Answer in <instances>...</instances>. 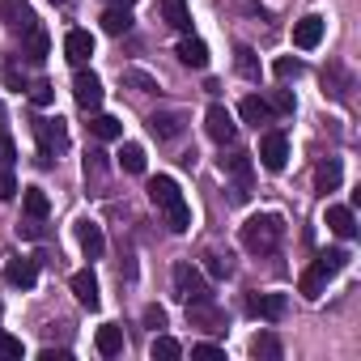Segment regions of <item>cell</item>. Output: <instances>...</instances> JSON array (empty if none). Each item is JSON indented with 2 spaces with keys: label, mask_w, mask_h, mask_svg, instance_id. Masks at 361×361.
I'll return each instance as SVG.
<instances>
[{
  "label": "cell",
  "mask_w": 361,
  "mask_h": 361,
  "mask_svg": "<svg viewBox=\"0 0 361 361\" xmlns=\"http://www.w3.org/2000/svg\"><path fill=\"white\" fill-rule=\"evenodd\" d=\"M149 200L157 204V213L166 217V226H170L174 234H183V230L192 226V209H188L183 192H178V183H174L170 174H157V178H149Z\"/></svg>",
  "instance_id": "1"
},
{
  "label": "cell",
  "mask_w": 361,
  "mask_h": 361,
  "mask_svg": "<svg viewBox=\"0 0 361 361\" xmlns=\"http://www.w3.org/2000/svg\"><path fill=\"white\" fill-rule=\"evenodd\" d=\"M281 238H285V221H281L276 213H255V217L243 226V247H247L251 255H268V251H276Z\"/></svg>",
  "instance_id": "2"
},
{
  "label": "cell",
  "mask_w": 361,
  "mask_h": 361,
  "mask_svg": "<svg viewBox=\"0 0 361 361\" xmlns=\"http://www.w3.org/2000/svg\"><path fill=\"white\" fill-rule=\"evenodd\" d=\"M170 276H174V293L183 298L188 306H192V302H213V289H209V281H204V272H200L196 264H188V259L174 264Z\"/></svg>",
  "instance_id": "3"
},
{
  "label": "cell",
  "mask_w": 361,
  "mask_h": 361,
  "mask_svg": "<svg viewBox=\"0 0 361 361\" xmlns=\"http://www.w3.org/2000/svg\"><path fill=\"white\" fill-rule=\"evenodd\" d=\"M35 136H39V161H43V166H51L56 153L68 145V136H64V119H35Z\"/></svg>",
  "instance_id": "4"
},
{
  "label": "cell",
  "mask_w": 361,
  "mask_h": 361,
  "mask_svg": "<svg viewBox=\"0 0 361 361\" xmlns=\"http://www.w3.org/2000/svg\"><path fill=\"white\" fill-rule=\"evenodd\" d=\"M0 22H5V30H13V35H26V30L39 26V18H35V9L26 0H0Z\"/></svg>",
  "instance_id": "5"
},
{
  "label": "cell",
  "mask_w": 361,
  "mask_h": 361,
  "mask_svg": "<svg viewBox=\"0 0 361 361\" xmlns=\"http://www.w3.org/2000/svg\"><path fill=\"white\" fill-rule=\"evenodd\" d=\"M259 161H264V170H285V161H289V140H285V132H264L259 136Z\"/></svg>",
  "instance_id": "6"
},
{
  "label": "cell",
  "mask_w": 361,
  "mask_h": 361,
  "mask_svg": "<svg viewBox=\"0 0 361 361\" xmlns=\"http://www.w3.org/2000/svg\"><path fill=\"white\" fill-rule=\"evenodd\" d=\"M285 310H289L285 293H247V314H255V319L276 323V319H285Z\"/></svg>",
  "instance_id": "7"
},
{
  "label": "cell",
  "mask_w": 361,
  "mask_h": 361,
  "mask_svg": "<svg viewBox=\"0 0 361 361\" xmlns=\"http://www.w3.org/2000/svg\"><path fill=\"white\" fill-rule=\"evenodd\" d=\"M204 128H209V136H213L217 145H230V140H234V132H238V128H234V115H230L221 102H213V106H209Z\"/></svg>",
  "instance_id": "8"
},
{
  "label": "cell",
  "mask_w": 361,
  "mask_h": 361,
  "mask_svg": "<svg viewBox=\"0 0 361 361\" xmlns=\"http://www.w3.org/2000/svg\"><path fill=\"white\" fill-rule=\"evenodd\" d=\"M331 276H336V272H331V268H327V259L319 255V259H314V264H310V268L302 272L298 289H302L306 298H323V289H327V281H331Z\"/></svg>",
  "instance_id": "9"
},
{
  "label": "cell",
  "mask_w": 361,
  "mask_h": 361,
  "mask_svg": "<svg viewBox=\"0 0 361 361\" xmlns=\"http://www.w3.org/2000/svg\"><path fill=\"white\" fill-rule=\"evenodd\" d=\"M90 56H94V35H90V30H68V35H64V60L81 68Z\"/></svg>",
  "instance_id": "10"
},
{
  "label": "cell",
  "mask_w": 361,
  "mask_h": 361,
  "mask_svg": "<svg viewBox=\"0 0 361 361\" xmlns=\"http://www.w3.org/2000/svg\"><path fill=\"white\" fill-rule=\"evenodd\" d=\"M319 43H323V18H319V13H310V18H302V22L293 26V47L314 51Z\"/></svg>",
  "instance_id": "11"
},
{
  "label": "cell",
  "mask_w": 361,
  "mask_h": 361,
  "mask_svg": "<svg viewBox=\"0 0 361 361\" xmlns=\"http://www.w3.org/2000/svg\"><path fill=\"white\" fill-rule=\"evenodd\" d=\"M73 94H77V102H81L85 111H98V106H102V81H98L94 73H77Z\"/></svg>",
  "instance_id": "12"
},
{
  "label": "cell",
  "mask_w": 361,
  "mask_h": 361,
  "mask_svg": "<svg viewBox=\"0 0 361 361\" xmlns=\"http://www.w3.org/2000/svg\"><path fill=\"white\" fill-rule=\"evenodd\" d=\"M77 243H81V251L90 255V259H102V251H106V238H102V226L98 221H77Z\"/></svg>",
  "instance_id": "13"
},
{
  "label": "cell",
  "mask_w": 361,
  "mask_h": 361,
  "mask_svg": "<svg viewBox=\"0 0 361 361\" xmlns=\"http://www.w3.org/2000/svg\"><path fill=\"white\" fill-rule=\"evenodd\" d=\"M68 285H73V293H77V302H81L85 310H98V302H102V298H98V276H94L90 268L73 272V281H68Z\"/></svg>",
  "instance_id": "14"
},
{
  "label": "cell",
  "mask_w": 361,
  "mask_h": 361,
  "mask_svg": "<svg viewBox=\"0 0 361 361\" xmlns=\"http://www.w3.org/2000/svg\"><path fill=\"white\" fill-rule=\"evenodd\" d=\"M327 230H331L336 238L348 243V238L357 234V217H353V209H348V204H331V209H327Z\"/></svg>",
  "instance_id": "15"
},
{
  "label": "cell",
  "mask_w": 361,
  "mask_h": 361,
  "mask_svg": "<svg viewBox=\"0 0 361 361\" xmlns=\"http://www.w3.org/2000/svg\"><path fill=\"white\" fill-rule=\"evenodd\" d=\"M149 132L157 140H174L178 132H183V115L178 111H157V115H149Z\"/></svg>",
  "instance_id": "16"
},
{
  "label": "cell",
  "mask_w": 361,
  "mask_h": 361,
  "mask_svg": "<svg viewBox=\"0 0 361 361\" xmlns=\"http://www.w3.org/2000/svg\"><path fill=\"white\" fill-rule=\"evenodd\" d=\"M5 281L18 285V289H30V285L39 281V264H35V259H9V264H5Z\"/></svg>",
  "instance_id": "17"
},
{
  "label": "cell",
  "mask_w": 361,
  "mask_h": 361,
  "mask_svg": "<svg viewBox=\"0 0 361 361\" xmlns=\"http://www.w3.org/2000/svg\"><path fill=\"white\" fill-rule=\"evenodd\" d=\"M47 47H51V43H47V30H43V26H35V30L22 35V56H26L30 64H43V60H47Z\"/></svg>",
  "instance_id": "18"
},
{
  "label": "cell",
  "mask_w": 361,
  "mask_h": 361,
  "mask_svg": "<svg viewBox=\"0 0 361 361\" xmlns=\"http://www.w3.org/2000/svg\"><path fill=\"white\" fill-rule=\"evenodd\" d=\"M94 348H98L102 357H119V353H123V327L102 323V327H98V336H94Z\"/></svg>",
  "instance_id": "19"
},
{
  "label": "cell",
  "mask_w": 361,
  "mask_h": 361,
  "mask_svg": "<svg viewBox=\"0 0 361 361\" xmlns=\"http://www.w3.org/2000/svg\"><path fill=\"white\" fill-rule=\"evenodd\" d=\"M174 51H178V60H183L188 68H209V47H204L200 39H192V35H188V39H178Z\"/></svg>",
  "instance_id": "20"
},
{
  "label": "cell",
  "mask_w": 361,
  "mask_h": 361,
  "mask_svg": "<svg viewBox=\"0 0 361 361\" xmlns=\"http://www.w3.org/2000/svg\"><path fill=\"white\" fill-rule=\"evenodd\" d=\"M161 13H166V26L174 30H192V13H188V0H161Z\"/></svg>",
  "instance_id": "21"
},
{
  "label": "cell",
  "mask_w": 361,
  "mask_h": 361,
  "mask_svg": "<svg viewBox=\"0 0 361 361\" xmlns=\"http://www.w3.org/2000/svg\"><path fill=\"white\" fill-rule=\"evenodd\" d=\"M340 157H327V161H319V170H314V188L319 192H336L340 188Z\"/></svg>",
  "instance_id": "22"
},
{
  "label": "cell",
  "mask_w": 361,
  "mask_h": 361,
  "mask_svg": "<svg viewBox=\"0 0 361 361\" xmlns=\"http://www.w3.org/2000/svg\"><path fill=\"white\" fill-rule=\"evenodd\" d=\"M238 115L251 123V128H259V123H268L272 119V106L259 98V94H251V98H243V106H238Z\"/></svg>",
  "instance_id": "23"
},
{
  "label": "cell",
  "mask_w": 361,
  "mask_h": 361,
  "mask_svg": "<svg viewBox=\"0 0 361 361\" xmlns=\"http://www.w3.org/2000/svg\"><path fill=\"white\" fill-rule=\"evenodd\" d=\"M102 30H106V35H128V30H132V13H128L123 5L106 9V13H102Z\"/></svg>",
  "instance_id": "24"
},
{
  "label": "cell",
  "mask_w": 361,
  "mask_h": 361,
  "mask_svg": "<svg viewBox=\"0 0 361 361\" xmlns=\"http://www.w3.org/2000/svg\"><path fill=\"white\" fill-rule=\"evenodd\" d=\"M90 132H94L98 140H119V136H123V123H119L115 115H94V119H90Z\"/></svg>",
  "instance_id": "25"
},
{
  "label": "cell",
  "mask_w": 361,
  "mask_h": 361,
  "mask_svg": "<svg viewBox=\"0 0 361 361\" xmlns=\"http://www.w3.org/2000/svg\"><path fill=\"white\" fill-rule=\"evenodd\" d=\"M251 357H264V361H281V340L272 331H259L251 340Z\"/></svg>",
  "instance_id": "26"
},
{
  "label": "cell",
  "mask_w": 361,
  "mask_h": 361,
  "mask_svg": "<svg viewBox=\"0 0 361 361\" xmlns=\"http://www.w3.org/2000/svg\"><path fill=\"white\" fill-rule=\"evenodd\" d=\"M226 166H230V174L238 178V192H234V196L243 200V196H247V178H251V153H234Z\"/></svg>",
  "instance_id": "27"
},
{
  "label": "cell",
  "mask_w": 361,
  "mask_h": 361,
  "mask_svg": "<svg viewBox=\"0 0 361 361\" xmlns=\"http://www.w3.org/2000/svg\"><path fill=\"white\" fill-rule=\"evenodd\" d=\"M22 200H26V213H30L35 221H43V217L51 213V200H47V192H43V188H26V196H22Z\"/></svg>",
  "instance_id": "28"
},
{
  "label": "cell",
  "mask_w": 361,
  "mask_h": 361,
  "mask_svg": "<svg viewBox=\"0 0 361 361\" xmlns=\"http://www.w3.org/2000/svg\"><path fill=\"white\" fill-rule=\"evenodd\" d=\"M157 357H161V361H178V357H183V344H178L174 336H157V340H153V361H157Z\"/></svg>",
  "instance_id": "29"
},
{
  "label": "cell",
  "mask_w": 361,
  "mask_h": 361,
  "mask_svg": "<svg viewBox=\"0 0 361 361\" xmlns=\"http://www.w3.org/2000/svg\"><path fill=\"white\" fill-rule=\"evenodd\" d=\"M119 166H123L128 174H140V170H145V149H140V145H123V149H119Z\"/></svg>",
  "instance_id": "30"
},
{
  "label": "cell",
  "mask_w": 361,
  "mask_h": 361,
  "mask_svg": "<svg viewBox=\"0 0 361 361\" xmlns=\"http://www.w3.org/2000/svg\"><path fill=\"white\" fill-rule=\"evenodd\" d=\"M264 102L272 106V115H293V106H298L289 90H272V98H264Z\"/></svg>",
  "instance_id": "31"
},
{
  "label": "cell",
  "mask_w": 361,
  "mask_h": 361,
  "mask_svg": "<svg viewBox=\"0 0 361 361\" xmlns=\"http://www.w3.org/2000/svg\"><path fill=\"white\" fill-rule=\"evenodd\" d=\"M238 73L247 81H259V64H255V51L251 47H238Z\"/></svg>",
  "instance_id": "32"
},
{
  "label": "cell",
  "mask_w": 361,
  "mask_h": 361,
  "mask_svg": "<svg viewBox=\"0 0 361 361\" xmlns=\"http://www.w3.org/2000/svg\"><path fill=\"white\" fill-rule=\"evenodd\" d=\"M204 272H209L213 281H226V276H230V259H226V255H213V251H209V255H204Z\"/></svg>",
  "instance_id": "33"
},
{
  "label": "cell",
  "mask_w": 361,
  "mask_h": 361,
  "mask_svg": "<svg viewBox=\"0 0 361 361\" xmlns=\"http://www.w3.org/2000/svg\"><path fill=\"white\" fill-rule=\"evenodd\" d=\"M272 73H276L281 81H289V77H302V60H293V56H281V60L272 64Z\"/></svg>",
  "instance_id": "34"
},
{
  "label": "cell",
  "mask_w": 361,
  "mask_h": 361,
  "mask_svg": "<svg viewBox=\"0 0 361 361\" xmlns=\"http://www.w3.org/2000/svg\"><path fill=\"white\" fill-rule=\"evenodd\" d=\"M13 196H18V178L9 166H0V200H13Z\"/></svg>",
  "instance_id": "35"
},
{
  "label": "cell",
  "mask_w": 361,
  "mask_h": 361,
  "mask_svg": "<svg viewBox=\"0 0 361 361\" xmlns=\"http://www.w3.org/2000/svg\"><path fill=\"white\" fill-rule=\"evenodd\" d=\"M30 102H35V106H51V102H56V85H47V81H39V85L30 90Z\"/></svg>",
  "instance_id": "36"
},
{
  "label": "cell",
  "mask_w": 361,
  "mask_h": 361,
  "mask_svg": "<svg viewBox=\"0 0 361 361\" xmlns=\"http://www.w3.org/2000/svg\"><path fill=\"white\" fill-rule=\"evenodd\" d=\"M192 357H200V361H221L226 348H221V344H192Z\"/></svg>",
  "instance_id": "37"
},
{
  "label": "cell",
  "mask_w": 361,
  "mask_h": 361,
  "mask_svg": "<svg viewBox=\"0 0 361 361\" xmlns=\"http://www.w3.org/2000/svg\"><path fill=\"white\" fill-rule=\"evenodd\" d=\"M0 357H22V340L9 336V331H0Z\"/></svg>",
  "instance_id": "38"
},
{
  "label": "cell",
  "mask_w": 361,
  "mask_h": 361,
  "mask_svg": "<svg viewBox=\"0 0 361 361\" xmlns=\"http://www.w3.org/2000/svg\"><path fill=\"white\" fill-rule=\"evenodd\" d=\"M145 327H153V331L166 327V310L161 306H145Z\"/></svg>",
  "instance_id": "39"
},
{
  "label": "cell",
  "mask_w": 361,
  "mask_h": 361,
  "mask_svg": "<svg viewBox=\"0 0 361 361\" xmlns=\"http://www.w3.org/2000/svg\"><path fill=\"white\" fill-rule=\"evenodd\" d=\"M13 157H18V149H13V140L0 132V166H13Z\"/></svg>",
  "instance_id": "40"
},
{
  "label": "cell",
  "mask_w": 361,
  "mask_h": 361,
  "mask_svg": "<svg viewBox=\"0 0 361 361\" xmlns=\"http://www.w3.org/2000/svg\"><path fill=\"white\" fill-rule=\"evenodd\" d=\"M123 77H128V81H132L136 90H145V94H149V90H157V85H153V81H149L145 73H123Z\"/></svg>",
  "instance_id": "41"
},
{
  "label": "cell",
  "mask_w": 361,
  "mask_h": 361,
  "mask_svg": "<svg viewBox=\"0 0 361 361\" xmlns=\"http://www.w3.org/2000/svg\"><path fill=\"white\" fill-rule=\"evenodd\" d=\"M68 357H73L68 348H43L39 353V361H68Z\"/></svg>",
  "instance_id": "42"
},
{
  "label": "cell",
  "mask_w": 361,
  "mask_h": 361,
  "mask_svg": "<svg viewBox=\"0 0 361 361\" xmlns=\"http://www.w3.org/2000/svg\"><path fill=\"white\" fill-rule=\"evenodd\" d=\"M22 230V238H43V226H18Z\"/></svg>",
  "instance_id": "43"
},
{
  "label": "cell",
  "mask_w": 361,
  "mask_h": 361,
  "mask_svg": "<svg viewBox=\"0 0 361 361\" xmlns=\"http://www.w3.org/2000/svg\"><path fill=\"white\" fill-rule=\"evenodd\" d=\"M115 5H123V9H128V5H136V0H115Z\"/></svg>",
  "instance_id": "44"
},
{
  "label": "cell",
  "mask_w": 361,
  "mask_h": 361,
  "mask_svg": "<svg viewBox=\"0 0 361 361\" xmlns=\"http://www.w3.org/2000/svg\"><path fill=\"white\" fill-rule=\"evenodd\" d=\"M0 119H5V106H0Z\"/></svg>",
  "instance_id": "45"
},
{
  "label": "cell",
  "mask_w": 361,
  "mask_h": 361,
  "mask_svg": "<svg viewBox=\"0 0 361 361\" xmlns=\"http://www.w3.org/2000/svg\"><path fill=\"white\" fill-rule=\"evenodd\" d=\"M56 5H64V0H56Z\"/></svg>",
  "instance_id": "46"
},
{
  "label": "cell",
  "mask_w": 361,
  "mask_h": 361,
  "mask_svg": "<svg viewBox=\"0 0 361 361\" xmlns=\"http://www.w3.org/2000/svg\"><path fill=\"white\" fill-rule=\"evenodd\" d=\"M0 310H5V306H0Z\"/></svg>",
  "instance_id": "47"
}]
</instances>
